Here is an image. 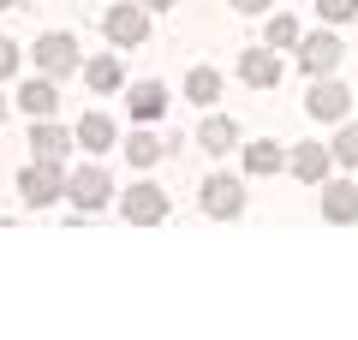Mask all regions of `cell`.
I'll return each mask as SVG.
<instances>
[{"label":"cell","mask_w":358,"mask_h":340,"mask_svg":"<svg viewBox=\"0 0 358 340\" xmlns=\"http://www.w3.org/2000/svg\"><path fill=\"white\" fill-rule=\"evenodd\" d=\"M167 209H173V203H167V191L155 185V179H138V185L120 197V215H126L131 227H155V221H167Z\"/></svg>","instance_id":"obj_1"},{"label":"cell","mask_w":358,"mask_h":340,"mask_svg":"<svg viewBox=\"0 0 358 340\" xmlns=\"http://www.w3.org/2000/svg\"><path fill=\"white\" fill-rule=\"evenodd\" d=\"M66 197H72L78 215H96V209H108V203H114V179H108L102 167H78V173L66 179Z\"/></svg>","instance_id":"obj_2"},{"label":"cell","mask_w":358,"mask_h":340,"mask_svg":"<svg viewBox=\"0 0 358 340\" xmlns=\"http://www.w3.org/2000/svg\"><path fill=\"white\" fill-rule=\"evenodd\" d=\"M84 66V54H78V36H66V30H48V36H36V72L42 78H66Z\"/></svg>","instance_id":"obj_3"},{"label":"cell","mask_w":358,"mask_h":340,"mask_svg":"<svg viewBox=\"0 0 358 340\" xmlns=\"http://www.w3.org/2000/svg\"><path fill=\"white\" fill-rule=\"evenodd\" d=\"M18 197H24L30 209H48L54 197H66V179H60V167H54V162H30L24 173H18Z\"/></svg>","instance_id":"obj_4"},{"label":"cell","mask_w":358,"mask_h":340,"mask_svg":"<svg viewBox=\"0 0 358 340\" xmlns=\"http://www.w3.org/2000/svg\"><path fill=\"white\" fill-rule=\"evenodd\" d=\"M305 113H310V120H322V126H334V120H346V113H352V90L334 84V78H317V84H310V96H305Z\"/></svg>","instance_id":"obj_5"},{"label":"cell","mask_w":358,"mask_h":340,"mask_svg":"<svg viewBox=\"0 0 358 340\" xmlns=\"http://www.w3.org/2000/svg\"><path fill=\"white\" fill-rule=\"evenodd\" d=\"M102 30H108L114 48H143V36H150V13H143V6H108Z\"/></svg>","instance_id":"obj_6"},{"label":"cell","mask_w":358,"mask_h":340,"mask_svg":"<svg viewBox=\"0 0 358 340\" xmlns=\"http://www.w3.org/2000/svg\"><path fill=\"white\" fill-rule=\"evenodd\" d=\"M203 215H215V221H233V215H245V185L227 173H209L203 179Z\"/></svg>","instance_id":"obj_7"},{"label":"cell","mask_w":358,"mask_h":340,"mask_svg":"<svg viewBox=\"0 0 358 340\" xmlns=\"http://www.w3.org/2000/svg\"><path fill=\"white\" fill-rule=\"evenodd\" d=\"M322 221H334V227L358 221V185L352 179H322Z\"/></svg>","instance_id":"obj_8"},{"label":"cell","mask_w":358,"mask_h":340,"mask_svg":"<svg viewBox=\"0 0 358 340\" xmlns=\"http://www.w3.org/2000/svg\"><path fill=\"white\" fill-rule=\"evenodd\" d=\"M30 155H36V162H54V167H60L66 155H72V132H60L54 120H30Z\"/></svg>","instance_id":"obj_9"},{"label":"cell","mask_w":358,"mask_h":340,"mask_svg":"<svg viewBox=\"0 0 358 340\" xmlns=\"http://www.w3.org/2000/svg\"><path fill=\"white\" fill-rule=\"evenodd\" d=\"M299 66H305L310 78H329L334 66H341V42H334L329 30H317V36H305V42H299Z\"/></svg>","instance_id":"obj_10"},{"label":"cell","mask_w":358,"mask_h":340,"mask_svg":"<svg viewBox=\"0 0 358 340\" xmlns=\"http://www.w3.org/2000/svg\"><path fill=\"white\" fill-rule=\"evenodd\" d=\"M239 78L251 90H275V84H281V60H275V48H268V42H263V48H245L239 54Z\"/></svg>","instance_id":"obj_11"},{"label":"cell","mask_w":358,"mask_h":340,"mask_svg":"<svg viewBox=\"0 0 358 340\" xmlns=\"http://www.w3.org/2000/svg\"><path fill=\"white\" fill-rule=\"evenodd\" d=\"M287 167H293L305 185H322V179H329V167H334V150H329V143H299V150L287 155Z\"/></svg>","instance_id":"obj_12"},{"label":"cell","mask_w":358,"mask_h":340,"mask_svg":"<svg viewBox=\"0 0 358 340\" xmlns=\"http://www.w3.org/2000/svg\"><path fill=\"white\" fill-rule=\"evenodd\" d=\"M114 138H120V126L108 120V113H84V120L72 126V143H78V150H90V155L114 150Z\"/></svg>","instance_id":"obj_13"},{"label":"cell","mask_w":358,"mask_h":340,"mask_svg":"<svg viewBox=\"0 0 358 340\" xmlns=\"http://www.w3.org/2000/svg\"><path fill=\"white\" fill-rule=\"evenodd\" d=\"M18 108H24L30 120H54V108H60L54 78H24V84H18Z\"/></svg>","instance_id":"obj_14"},{"label":"cell","mask_w":358,"mask_h":340,"mask_svg":"<svg viewBox=\"0 0 358 340\" xmlns=\"http://www.w3.org/2000/svg\"><path fill=\"white\" fill-rule=\"evenodd\" d=\"M84 84L96 90V96H114V90L126 84V72H120L114 54H96V60H84Z\"/></svg>","instance_id":"obj_15"},{"label":"cell","mask_w":358,"mask_h":340,"mask_svg":"<svg viewBox=\"0 0 358 340\" xmlns=\"http://www.w3.org/2000/svg\"><path fill=\"white\" fill-rule=\"evenodd\" d=\"M197 143H203L209 155H227L233 143H239V126H233V120H221V113H209L203 126H197Z\"/></svg>","instance_id":"obj_16"},{"label":"cell","mask_w":358,"mask_h":340,"mask_svg":"<svg viewBox=\"0 0 358 340\" xmlns=\"http://www.w3.org/2000/svg\"><path fill=\"white\" fill-rule=\"evenodd\" d=\"M131 113H138V120H162V113H167V90L162 84H155V78H143V84H131Z\"/></svg>","instance_id":"obj_17"},{"label":"cell","mask_w":358,"mask_h":340,"mask_svg":"<svg viewBox=\"0 0 358 340\" xmlns=\"http://www.w3.org/2000/svg\"><path fill=\"white\" fill-rule=\"evenodd\" d=\"M281 167H287L281 143H245V173L251 179H268V173H281Z\"/></svg>","instance_id":"obj_18"},{"label":"cell","mask_w":358,"mask_h":340,"mask_svg":"<svg viewBox=\"0 0 358 340\" xmlns=\"http://www.w3.org/2000/svg\"><path fill=\"white\" fill-rule=\"evenodd\" d=\"M185 101H197V108H215L221 101V72L215 66H197V72L185 78Z\"/></svg>","instance_id":"obj_19"},{"label":"cell","mask_w":358,"mask_h":340,"mask_svg":"<svg viewBox=\"0 0 358 340\" xmlns=\"http://www.w3.org/2000/svg\"><path fill=\"white\" fill-rule=\"evenodd\" d=\"M120 150H126V155H131V162H138V167H155V162H162V155H167V143L155 138V132H131V138L120 143Z\"/></svg>","instance_id":"obj_20"},{"label":"cell","mask_w":358,"mask_h":340,"mask_svg":"<svg viewBox=\"0 0 358 340\" xmlns=\"http://www.w3.org/2000/svg\"><path fill=\"white\" fill-rule=\"evenodd\" d=\"M329 150H334V162H341V167H358V120H346L341 138H334Z\"/></svg>","instance_id":"obj_21"},{"label":"cell","mask_w":358,"mask_h":340,"mask_svg":"<svg viewBox=\"0 0 358 340\" xmlns=\"http://www.w3.org/2000/svg\"><path fill=\"white\" fill-rule=\"evenodd\" d=\"M263 42H268V48H293V42H299V24H293L287 13H275V18H268V30H263Z\"/></svg>","instance_id":"obj_22"},{"label":"cell","mask_w":358,"mask_h":340,"mask_svg":"<svg viewBox=\"0 0 358 340\" xmlns=\"http://www.w3.org/2000/svg\"><path fill=\"white\" fill-rule=\"evenodd\" d=\"M18 66H24V48H18L13 36H0V84H6V78H18Z\"/></svg>","instance_id":"obj_23"},{"label":"cell","mask_w":358,"mask_h":340,"mask_svg":"<svg viewBox=\"0 0 358 340\" xmlns=\"http://www.w3.org/2000/svg\"><path fill=\"white\" fill-rule=\"evenodd\" d=\"M317 13L329 24H346V18H358V0H317Z\"/></svg>","instance_id":"obj_24"},{"label":"cell","mask_w":358,"mask_h":340,"mask_svg":"<svg viewBox=\"0 0 358 340\" xmlns=\"http://www.w3.org/2000/svg\"><path fill=\"white\" fill-rule=\"evenodd\" d=\"M167 6H179V0H143V13H167Z\"/></svg>","instance_id":"obj_25"},{"label":"cell","mask_w":358,"mask_h":340,"mask_svg":"<svg viewBox=\"0 0 358 340\" xmlns=\"http://www.w3.org/2000/svg\"><path fill=\"white\" fill-rule=\"evenodd\" d=\"M233 6H239V13H263L268 0H233Z\"/></svg>","instance_id":"obj_26"},{"label":"cell","mask_w":358,"mask_h":340,"mask_svg":"<svg viewBox=\"0 0 358 340\" xmlns=\"http://www.w3.org/2000/svg\"><path fill=\"white\" fill-rule=\"evenodd\" d=\"M0 120H6V96H0Z\"/></svg>","instance_id":"obj_27"},{"label":"cell","mask_w":358,"mask_h":340,"mask_svg":"<svg viewBox=\"0 0 358 340\" xmlns=\"http://www.w3.org/2000/svg\"><path fill=\"white\" fill-rule=\"evenodd\" d=\"M6 6H13V0H0V13H6Z\"/></svg>","instance_id":"obj_28"}]
</instances>
